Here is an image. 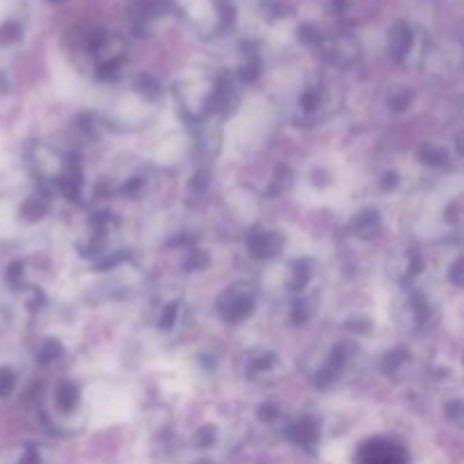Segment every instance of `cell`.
<instances>
[{"label": "cell", "mask_w": 464, "mask_h": 464, "mask_svg": "<svg viewBox=\"0 0 464 464\" xmlns=\"http://www.w3.org/2000/svg\"><path fill=\"white\" fill-rule=\"evenodd\" d=\"M9 464H44V460H41L39 453H36L34 449H23Z\"/></svg>", "instance_id": "7a4b0ae2"}, {"label": "cell", "mask_w": 464, "mask_h": 464, "mask_svg": "<svg viewBox=\"0 0 464 464\" xmlns=\"http://www.w3.org/2000/svg\"><path fill=\"white\" fill-rule=\"evenodd\" d=\"M358 464H406V453L390 440H372L361 449Z\"/></svg>", "instance_id": "6da1fadb"}]
</instances>
